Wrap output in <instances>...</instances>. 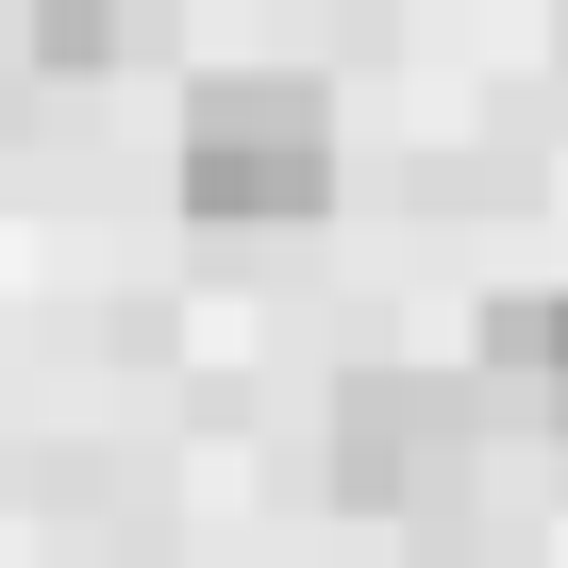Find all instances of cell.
Segmentation results:
<instances>
[{
  "instance_id": "obj_1",
  "label": "cell",
  "mask_w": 568,
  "mask_h": 568,
  "mask_svg": "<svg viewBox=\"0 0 568 568\" xmlns=\"http://www.w3.org/2000/svg\"><path fill=\"white\" fill-rule=\"evenodd\" d=\"M184 201L201 217H318L335 201V84L318 68H201L184 84Z\"/></svg>"
},
{
  "instance_id": "obj_2",
  "label": "cell",
  "mask_w": 568,
  "mask_h": 568,
  "mask_svg": "<svg viewBox=\"0 0 568 568\" xmlns=\"http://www.w3.org/2000/svg\"><path fill=\"white\" fill-rule=\"evenodd\" d=\"M485 468V385H452V368H368L352 402H335V485L368 501V518H418V501H452Z\"/></svg>"
},
{
  "instance_id": "obj_3",
  "label": "cell",
  "mask_w": 568,
  "mask_h": 568,
  "mask_svg": "<svg viewBox=\"0 0 568 568\" xmlns=\"http://www.w3.org/2000/svg\"><path fill=\"white\" fill-rule=\"evenodd\" d=\"M468 385H518V402L568 435V284H518V302H485V335H468Z\"/></svg>"
},
{
  "instance_id": "obj_4",
  "label": "cell",
  "mask_w": 568,
  "mask_h": 568,
  "mask_svg": "<svg viewBox=\"0 0 568 568\" xmlns=\"http://www.w3.org/2000/svg\"><path fill=\"white\" fill-rule=\"evenodd\" d=\"M34 51H51V68H118V51H134V18H84V0H51Z\"/></svg>"
}]
</instances>
